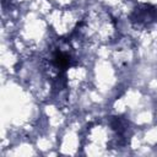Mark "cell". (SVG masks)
Returning <instances> with one entry per match:
<instances>
[{"label":"cell","mask_w":157,"mask_h":157,"mask_svg":"<svg viewBox=\"0 0 157 157\" xmlns=\"http://www.w3.org/2000/svg\"><path fill=\"white\" fill-rule=\"evenodd\" d=\"M157 21V7L152 4H140L130 13V22L139 28H146Z\"/></svg>","instance_id":"cell-1"},{"label":"cell","mask_w":157,"mask_h":157,"mask_svg":"<svg viewBox=\"0 0 157 157\" xmlns=\"http://www.w3.org/2000/svg\"><path fill=\"white\" fill-rule=\"evenodd\" d=\"M52 61H53V65L60 70H66L69 69L71 65H72V59L69 54L64 53V52H60V50H56L54 54H53V58H52Z\"/></svg>","instance_id":"cell-2"},{"label":"cell","mask_w":157,"mask_h":157,"mask_svg":"<svg viewBox=\"0 0 157 157\" xmlns=\"http://www.w3.org/2000/svg\"><path fill=\"white\" fill-rule=\"evenodd\" d=\"M110 125H112V129L114 131H117V134H119L120 136L125 135L126 129H128V121L124 118H121V117H113L112 120H110Z\"/></svg>","instance_id":"cell-3"}]
</instances>
